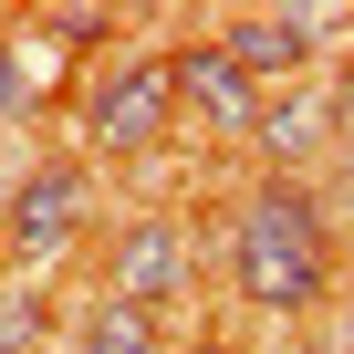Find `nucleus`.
Masks as SVG:
<instances>
[{"label": "nucleus", "mask_w": 354, "mask_h": 354, "mask_svg": "<svg viewBox=\"0 0 354 354\" xmlns=\"http://www.w3.org/2000/svg\"><path fill=\"white\" fill-rule=\"evenodd\" d=\"M84 230H94V167H73V156L21 167L11 209H0V240H11V250H73Z\"/></svg>", "instance_id": "3"}, {"label": "nucleus", "mask_w": 354, "mask_h": 354, "mask_svg": "<svg viewBox=\"0 0 354 354\" xmlns=\"http://www.w3.org/2000/svg\"><path fill=\"white\" fill-rule=\"evenodd\" d=\"M0 250H11V240H0Z\"/></svg>", "instance_id": "14"}, {"label": "nucleus", "mask_w": 354, "mask_h": 354, "mask_svg": "<svg viewBox=\"0 0 354 354\" xmlns=\"http://www.w3.org/2000/svg\"><path fill=\"white\" fill-rule=\"evenodd\" d=\"M323 146H344V94H333V84L261 104V156H271V167H302V156H323Z\"/></svg>", "instance_id": "7"}, {"label": "nucleus", "mask_w": 354, "mask_h": 354, "mask_svg": "<svg viewBox=\"0 0 354 354\" xmlns=\"http://www.w3.org/2000/svg\"><path fill=\"white\" fill-rule=\"evenodd\" d=\"M167 125H177V63H167V53L104 63V84H94V104H84V136H94L104 156H146V146H167Z\"/></svg>", "instance_id": "2"}, {"label": "nucleus", "mask_w": 354, "mask_h": 354, "mask_svg": "<svg viewBox=\"0 0 354 354\" xmlns=\"http://www.w3.org/2000/svg\"><path fill=\"white\" fill-rule=\"evenodd\" d=\"M198 354H230V344H198Z\"/></svg>", "instance_id": "13"}, {"label": "nucleus", "mask_w": 354, "mask_h": 354, "mask_svg": "<svg viewBox=\"0 0 354 354\" xmlns=\"http://www.w3.org/2000/svg\"><path fill=\"white\" fill-rule=\"evenodd\" d=\"M42 32H63V42H104V11H42Z\"/></svg>", "instance_id": "11"}, {"label": "nucleus", "mask_w": 354, "mask_h": 354, "mask_svg": "<svg viewBox=\"0 0 354 354\" xmlns=\"http://www.w3.org/2000/svg\"><path fill=\"white\" fill-rule=\"evenodd\" d=\"M230 271H240V292H250L261 313H313V302H323L333 250H323V209L292 188V177H271V188L240 209V230H230Z\"/></svg>", "instance_id": "1"}, {"label": "nucleus", "mask_w": 354, "mask_h": 354, "mask_svg": "<svg viewBox=\"0 0 354 354\" xmlns=\"http://www.w3.org/2000/svg\"><path fill=\"white\" fill-rule=\"evenodd\" d=\"M11 188H21V177H11V156H0V209H11Z\"/></svg>", "instance_id": "12"}, {"label": "nucleus", "mask_w": 354, "mask_h": 354, "mask_svg": "<svg viewBox=\"0 0 354 354\" xmlns=\"http://www.w3.org/2000/svg\"><path fill=\"white\" fill-rule=\"evenodd\" d=\"M188 271H198V261H188V230H177V219H136V230L115 240V261H104V292L156 313V302L188 292Z\"/></svg>", "instance_id": "4"}, {"label": "nucleus", "mask_w": 354, "mask_h": 354, "mask_svg": "<svg viewBox=\"0 0 354 354\" xmlns=\"http://www.w3.org/2000/svg\"><path fill=\"white\" fill-rule=\"evenodd\" d=\"M219 53L271 94V84H292L302 63H313V32H302V11H230V32H219Z\"/></svg>", "instance_id": "6"}, {"label": "nucleus", "mask_w": 354, "mask_h": 354, "mask_svg": "<svg viewBox=\"0 0 354 354\" xmlns=\"http://www.w3.org/2000/svg\"><path fill=\"white\" fill-rule=\"evenodd\" d=\"M42 104V73H32V53L21 42H0V115H32Z\"/></svg>", "instance_id": "10"}, {"label": "nucleus", "mask_w": 354, "mask_h": 354, "mask_svg": "<svg viewBox=\"0 0 354 354\" xmlns=\"http://www.w3.org/2000/svg\"><path fill=\"white\" fill-rule=\"evenodd\" d=\"M167 63H177V104H188V115H209L219 136H261V104H271V94H261L219 42H188V53H167Z\"/></svg>", "instance_id": "5"}, {"label": "nucleus", "mask_w": 354, "mask_h": 354, "mask_svg": "<svg viewBox=\"0 0 354 354\" xmlns=\"http://www.w3.org/2000/svg\"><path fill=\"white\" fill-rule=\"evenodd\" d=\"M73 344H84V354H156V313H146V302H115V292H104V302L84 313V333H73Z\"/></svg>", "instance_id": "8"}, {"label": "nucleus", "mask_w": 354, "mask_h": 354, "mask_svg": "<svg viewBox=\"0 0 354 354\" xmlns=\"http://www.w3.org/2000/svg\"><path fill=\"white\" fill-rule=\"evenodd\" d=\"M42 344H53V302H32V292L0 302V354H42Z\"/></svg>", "instance_id": "9"}]
</instances>
